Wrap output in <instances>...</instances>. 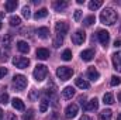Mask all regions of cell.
<instances>
[{"label":"cell","mask_w":121,"mask_h":120,"mask_svg":"<svg viewBox=\"0 0 121 120\" xmlns=\"http://www.w3.org/2000/svg\"><path fill=\"white\" fill-rule=\"evenodd\" d=\"M117 18H118V14L113 7H106L100 14V21L106 26H113L117 21Z\"/></svg>","instance_id":"obj_1"},{"label":"cell","mask_w":121,"mask_h":120,"mask_svg":"<svg viewBox=\"0 0 121 120\" xmlns=\"http://www.w3.org/2000/svg\"><path fill=\"white\" fill-rule=\"evenodd\" d=\"M32 75H34V78H35L37 82H42L47 78V75H48V68L45 65H42V64L37 65L35 69H34V72H32Z\"/></svg>","instance_id":"obj_2"},{"label":"cell","mask_w":121,"mask_h":120,"mask_svg":"<svg viewBox=\"0 0 121 120\" xmlns=\"http://www.w3.org/2000/svg\"><path fill=\"white\" fill-rule=\"evenodd\" d=\"M13 86L18 92L24 90L27 88V78L24 75H14V78H13Z\"/></svg>","instance_id":"obj_3"},{"label":"cell","mask_w":121,"mask_h":120,"mask_svg":"<svg viewBox=\"0 0 121 120\" xmlns=\"http://www.w3.org/2000/svg\"><path fill=\"white\" fill-rule=\"evenodd\" d=\"M72 75H73V69L69 68V66H59L56 69V76L60 81H68Z\"/></svg>","instance_id":"obj_4"},{"label":"cell","mask_w":121,"mask_h":120,"mask_svg":"<svg viewBox=\"0 0 121 120\" xmlns=\"http://www.w3.org/2000/svg\"><path fill=\"white\" fill-rule=\"evenodd\" d=\"M86 40V32L83 30H76L73 34H72V42L76 44V45H80L83 44Z\"/></svg>","instance_id":"obj_5"},{"label":"cell","mask_w":121,"mask_h":120,"mask_svg":"<svg viewBox=\"0 0 121 120\" xmlns=\"http://www.w3.org/2000/svg\"><path fill=\"white\" fill-rule=\"evenodd\" d=\"M13 65L18 69H26L28 65H30V60L28 58H24V57H14L13 58Z\"/></svg>","instance_id":"obj_6"},{"label":"cell","mask_w":121,"mask_h":120,"mask_svg":"<svg viewBox=\"0 0 121 120\" xmlns=\"http://www.w3.org/2000/svg\"><path fill=\"white\" fill-rule=\"evenodd\" d=\"M79 113V106L76 103H70L66 109H65V116L66 119H73L76 117V115Z\"/></svg>","instance_id":"obj_7"},{"label":"cell","mask_w":121,"mask_h":120,"mask_svg":"<svg viewBox=\"0 0 121 120\" xmlns=\"http://www.w3.org/2000/svg\"><path fill=\"white\" fill-rule=\"evenodd\" d=\"M97 38H99V41L103 47H107V44L110 41V32L106 30H99L97 31Z\"/></svg>","instance_id":"obj_8"},{"label":"cell","mask_w":121,"mask_h":120,"mask_svg":"<svg viewBox=\"0 0 121 120\" xmlns=\"http://www.w3.org/2000/svg\"><path fill=\"white\" fill-rule=\"evenodd\" d=\"M55 31H56V35H65L68 31H69V24L66 21H58L55 24Z\"/></svg>","instance_id":"obj_9"},{"label":"cell","mask_w":121,"mask_h":120,"mask_svg":"<svg viewBox=\"0 0 121 120\" xmlns=\"http://www.w3.org/2000/svg\"><path fill=\"white\" fill-rule=\"evenodd\" d=\"M68 6H69V3L66 1V0H56V1H54V4H52V7L55 9V11H63V10H66L68 9Z\"/></svg>","instance_id":"obj_10"},{"label":"cell","mask_w":121,"mask_h":120,"mask_svg":"<svg viewBox=\"0 0 121 120\" xmlns=\"http://www.w3.org/2000/svg\"><path fill=\"white\" fill-rule=\"evenodd\" d=\"M113 65H114V69L121 72V51L113 54Z\"/></svg>","instance_id":"obj_11"},{"label":"cell","mask_w":121,"mask_h":120,"mask_svg":"<svg viewBox=\"0 0 121 120\" xmlns=\"http://www.w3.org/2000/svg\"><path fill=\"white\" fill-rule=\"evenodd\" d=\"M83 107H85V110H87V112H93V110H96V109L99 107V100L94 97V99H91L89 102H86V105H85Z\"/></svg>","instance_id":"obj_12"},{"label":"cell","mask_w":121,"mask_h":120,"mask_svg":"<svg viewBox=\"0 0 121 120\" xmlns=\"http://www.w3.org/2000/svg\"><path fill=\"white\" fill-rule=\"evenodd\" d=\"M35 55H37V58H38V60L45 61V60H48V58H49V51H48L47 48H38V50H37V52H35Z\"/></svg>","instance_id":"obj_13"},{"label":"cell","mask_w":121,"mask_h":120,"mask_svg":"<svg viewBox=\"0 0 121 120\" xmlns=\"http://www.w3.org/2000/svg\"><path fill=\"white\" fill-rule=\"evenodd\" d=\"M87 78H89L90 81H97V79L100 78V74H99V71H97L96 68L90 66V68L87 69Z\"/></svg>","instance_id":"obj_14"},{"label":"cell","mask_w":121,"mask_h":120,"mask_svg":"<svg viewBox=\"0 0 121 120\" xmlns=\"http://www.w3.org/2000/svg\"><path fill=\"white\" fill-rule=\"evenodd\" d=\"M93 57H94L93 50H85V51H82V52H80V58H82L83 61H86V62L91 61V60H93Z\"/></svg>","instance_id":"obj_15"},{"label":"cell","mask_w":121,"mask_h":120,"mask_svg":"<svg viewBox=\"0 0 121 120\" xmlns=\"http://www.w3.org/2000/svg\"><path fill=\"white\" fill-rule=\"evenodd\" d=\"M11 105H13V107H14L16 110H24V109H26L24 102H23L21 99H18V97H14V99L11 100Z\"/></svg>","instance_id":"obj_16"},{"label":"cell","mask_w":121,"mask_h":120,"mask_svg":"<svg viewBox=\"0 0 121 120\" xmlns=\"http://www.w3.org/2000/svg\"><path fill=\"white\" fill-rule=\"evenodd\" d=\"M17 48H18V51L23 52V54H28V51H30V45H28L26 41H18V42H17Z\"/></svg>","instance_id":"obj_17"},{"label":"cell","mask_w":121,"mask_h":120,"mask_svg":"<svg viewBox=\"0 0 121 120\" xmlns=\"http://www.w3.org/2000/svg\"><path fill=\"white\" fill-rule=\"evenodd\" d=\"M73 95H75V89L72 86H66L65 89L62 90V97L63 99H70Z\"/></svg>","instance_id":"obj_18"},{"label":"cell","mask_w":121,"mask_h":120,"mask_svg":"<svg viewBox=\"0 0 121 120\" xmlns=\"http://www.w3.org/2000/svg\"><path fill=\"white\" fill-rule=\"evenodd\" d=\"M17 1L16 0H7L6 3H4V9H6V11H14L16 10V7H17Z\"/></svg>","instance_id":"obj_19"},{"label":"cell","mask_w":121,"mask_h":120,"mask_svg":"<svg viewBox=\"0 0 121 120\" xmlns=\"http://www.w3.org/2000/svg\"><path fill=\"white\" fill-rule=\"evenodd\" d=\"M75 83H76V86L80 88V89H89V88H90V83H89L87 81L82 79V78H78V79L75 81Z\"/></svg>","instance_id":"obj_20"},{"label":"cell","mask_w":121,"mask_h":120,"mask_svg":"<svg viewBox=\"0 0 121 120\" xmlns=\"http://www.w3.org/2000/svg\"><path fill=\"white\" fill-rule=\"evenodd\" d=\"M37 34H38L39 38L45 40V38H48V35H49V28H48V27H39V28L37 30Z\"/></svg>","instance_id":"obj_21"},{"label":"cell","mask_w":121,"mask_h":120,"mask_svg":"<svg viewBox=\"0 0 121 120\" xmlns=\"http://www.w3.org/2000/svg\"><path fill=\"white\" fill-rule=\"evenodd\" d=\"M47 16H48V10L44 7V9H39L38 11H35L34 18H35V20H41V18H45Z\"/></svg>","instance_id":"obj_22"},{"label":"cell","mask_w":121,"mask_h":120,"mask_svg":"<svg viewBox=\"0 0 121 120\" xmlns=\"http://www.w3.org/2000/svg\"><path fill=\"white\" fill-rule=\"evenodd\" d=\"M111 115H113V112L110 109H106V110H103L99 115V120H110L111 119Z\"/></svg>","instance_id":"obj_23"},{"label":"cell","mask_w":121,"mask_h":120,"mask_svg":"<svg viewBox=\"0 0 121 120\" xmlns=\"http://www.w3.org/2000/svg\"><path fill=\"white\" fill-rule=\"evenodd\" d=\"M103 6V0H91L89 3V9L90 10H97Z\"/></svg>","instance_id":"obj_24"},{"label":"cell","mask_w":121,"mask_h":120,"mask_svg":"<svg viewBox=\"0 0 121 120\" xmlns=\"http://www.w3.org/2000/svg\"><path fill=\"white\" fill-rule=\"evenodd\" d=\"M103 102H104L106 105H113V103H114V96H113V93H104Z\"/></svg>","instance_id":"obj_25"},{"label":"cell","mask_w":121,"mask_h":120,"mask_svg":"<svg viewBox=\"0 0 121 120\" xmlns=\"http://www.w3.org/2000/svg\"><path fill=\"white\" fill-rule=\"evenodd\" d=\"M9 21H10V26H13V27H17V26H20V23H21V18H20L18 16H11V17L9 18Z\"/></svg>","instance_id":"obj_26"},{"label":"cell","mask_w":121,"mask_h":120,"mask_svg":"<svg viewBox=\"0 0 121 120\" xmlns=\"http://www.w3.org/2000/svg\"><path fill=\"white\" fill-rule=\"evenodd\" d=\"M48 106H49L48 99H42V100H41V103H39V112H41V113H45V112H47V109H48Z\"/></svg>","instance_id":"obj_27"},{"label":"cell","mask_w":121,"mask_h":120,"mask_svg":"<svg viewBox=\"0 0 121 120\" xmlns=\"http://www.w3.org/2000/svg\"><path fill=\"white\" fill-rule=\"evenodd\" d=\"M52 44H54V47H55V48H59L60 45L63 44V37H62V35H56Z\"/></svg>","instance_id":"obj_28"},{"label":"cell","mask_w":121,"mask_h":120,"mask_svg":"<svg viewBox=\"0 0 121 120\" xmlns=\"http://www.w3.org/2000/svg\"><path fill=\"white\" fill-rule=\"evenodd\" d=\"M23 120H34V110L28 109L24 115H23Z\"/></svg>","instance_id":"obj_29"},{"label":"cell","mask_w":121,"mask_h":120,"mask_svg":"<svg viewBox=\"0 0 121 120\" xmlns=\"http://www.w3.org/2000/svg\"><path fill=\"white\" fill-rule=\"evenodd\" d=\"M94 21H96V17H94V16H87V17H86V18L83 20V24L89 27V26H91V24H93Z\"/></svg>","instance_id":"obj_30"},{"label":"cell","mask_w":121,"mask_h":120,"mask_svg":"<svg viewBox=\"0 0 121 120\" xmlns=\"http://www.w3.org/2000/svg\"><path fill=\"white\" fill-rule=\"evenodd\" d=\"M120 83H121V78L113 75V76H111V81H110V85H111V86H117V85H120Z\"/></svg>","instance_id":"obj_31"},{"label":"cell","mask_w":121,"mask_h":120,"mask_svg":"<svg viewBox=\"0 0 121 120\" xmlns=\"http://www.w3.org/2000/svg\"><path fill=\"white\" fill-rule=\"evenodd\" d=\"M62 60L63 61H70L72 60V51L70 50H65L62 54Z\"/></svg>","instance_id":"obj_32"},{"label":"cell","mask_w":121,"mask_h":120,"mask_svg":"<svg viewBox=\"0 0 121 120\" xmlns=\"http://www.w3.org/2000/svg\"><path fill=\"white\" fill-rule=\"evenodd\" d=\"M21 13H23V16H24L26 18H30V16H31V10H30V7H28V6H24V7H23V11H21Z\"/></svg>","instance_id":"obj_33"},{"label":"cell","mask_w":121,"mask_h":120,"mask_svg":"<svg viewBox=\"0 0 121 120\" xmlns=\"http://www.w3.org/2000/svg\"><path fill=\"white\" fill-rule=\"evenodd\" d=\"M9 102V95L6 93V92H3L1 95H0V103H3V105H6Z\"/></svg>","instance_id":"obj_34"},{"label":"cell","mask_w":121,"mask_h":120,"mask_svg":"<svg viewBox=\"0 0 121 120\" xmlns=\"http://www.w3.org/2000/svg\"><path fill=\"white\" fill-rule=\"evenodd\" d=\"M3 42H4V45H6V47H10V42H11V35H9V34H7V35H4V37H3Z\"/></svg>","instance_id":"obj_35"},{"label":"cell","mask_w":121,"mask_h":120,"mask_svg":"<svg viewBox=\"0 0 121 120\" xmlns=\"http://www.w3.org/2000/svg\"><path fill=\"white\" fill-rule=\"evenodd\" d=\"M4 120H17V116H16L14 113L7 112V113H6V116H4Z\"/></svg>","instance_id":"obj_36"},{"label":"cell","mask_w":121,"mask_h":120,"mask_svg":"<svg viewBox=\"0 0 121 120\" xmlns=\"http://www.w3.org/2000/svg\"><path fill=\"white\" fill-rule=\"evenodd\" d=\"M37 97H38V90H37V89H32L30 92V99H31V100H35Z\"/></svg>","instance_id":"obj_37"},{"label":"cell","mask_w":121,"mask_h":120,"mask_svg":"<svg viewBox=\"0 0 121 120\" xmlns=\"http://www.w3.org/2000/svg\"><path fill=\"white\" fill-rule=\"evenodd\" d=\"M80 17H82V11H80V10H76V11H75V14H73L75 21H79V20H80Z\"/></svg>","instance_id":"obj_38"},{"label":"cell","mask_w":121,"mask_h":120,"mask_svg":"<svg viewBox=\"0 0 121 120\" xmlns=\"http://www.w3.org/2000/svg\"><path fill=\"white\" fill-rule=\"evenodd\" d=\"M6 75H7V69H6V68H3V66H0V79H1V78H4Z\"/></svg>","instance_id":"obj_39"},{"label":"cell","mask_w":121,"mask_h":120,"mask_svg":"<svg viewBox=\"0 0 121 120\" xmlns=\"http://www.w3.org/2000/svg\"><path fill=\"white\" fill-rule=\"evenodd\" d=\"M114 47L117 48V47H121V40H116L114 41Z\"/></svg>","instance_id":"obj_40"},{"label":"cell","mask_w":121,"mask_h":120,"mask_svg":"<svg viewBox=\"0 0 121 120\" xmlns=\"http://www.w3.org/2000/svg\"><path fill=\"white\" fill-rule=\"evenodd\" d=\"M79 120H91V119L89 117V116H86V115H83V116H82V117H80Z\"/></svg>","instance_id":"obj_41"},{"label":"cell","mask_w":121,"mask_h":120,"mask_svg":"<svg viewBox=\"0 0 121 120\" xmlns=\"http://www.w3.org/2000/svg\"><path fill=\"white\" fill-rule=\"evenodd\" d=\"M3 116H4V113H3V110L0 109V120H3Z\"/></svg>","instance_id":"obj_42"},{"label":"cell","mask_w":121,"mask_h":120,"mask_svg":"<svg viewBox=\"0 0 121 120\" xmlns=\"http://www.w3.org/2000/svg\"><path fill=\"white\" fill-rule=\"evenodd\" d=\"M117 97H118V102H120V103H121V92H120V93H118V95H117Z\"/></svg>","instance_id":"obj_43"},{"label":"cell","mask_w":121,"mask_h":120,"mask_svg":"<svg viewBox=\"0 0 121 120\" xmlns=\"http://www.w3.org/2000/svg\"><path fill=\"white\" fill-rule=\"evenodd\" d=\"M117 120H121V113L118 115V116H117Z\"/></svg>","instance_id":"obj_44"},{"label":"cell","mask_w":121,"mask_h":120,"mask_svg":"<svg viewBox=\"0 0 121 120\" xmlns=\"http://www.w3.org/2000/svg\"><path fill=\"white\" fill-rule=\"evenodd\" d=\"M0 28H1V21H0Z\"/></svg>","instance_id":"obj_45"}]
</instances>
